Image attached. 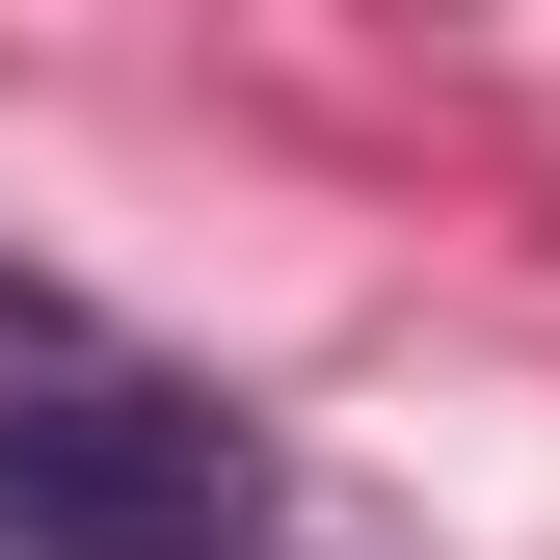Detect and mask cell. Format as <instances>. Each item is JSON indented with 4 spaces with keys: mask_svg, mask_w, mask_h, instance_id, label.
Here are the masks:
<instances>
[{
    "mask_svg": "<svg viewBox=\"0 0 560 560\" xmlns=\"http://www.w3.org/2000/svg\"><path fill=\"white\" fill-rule=\"evenodd\" d=\"M267 428H214L187 374H0V560H241Z\"/></svg>",
    "mask_w": 560,
    "mask_h": 560,
    "instance_id": "1",
    "label": "cell"
},
{
    "mask_svg": "<svg viewBox=\"0 0 560 560\" xmlns=\"http://www.w3.org/2000/svg\"><path fill=\"white\" fill-rule=\"evenodd\" d=\"M0 347H54V294H27V267H0Z\"/></svg>",
    "mask_w": 560,
    "mask_h": 560,
    "instance_id": "2",
    "label": "cell"
}]
</instances>
